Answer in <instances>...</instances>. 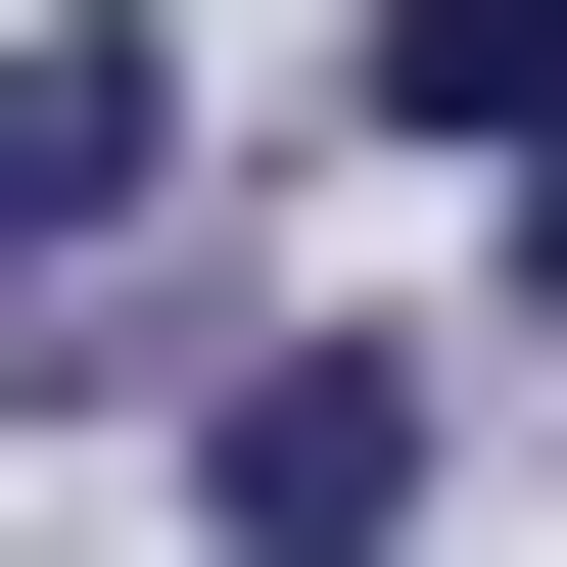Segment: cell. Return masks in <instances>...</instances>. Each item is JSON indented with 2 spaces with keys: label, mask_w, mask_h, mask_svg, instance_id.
Segmentation results:
<instances>
[{
  "label": "cell",
  "mask_w": 567,
  "mask_h": 567,
  "mask_svg": "<svg viewBox=\"0 0 567 567\" xmlns=\"http://www.w3.org/2000/svg\"><path fill=\"white\" fill-rule=\"evenodd\" d=\"M142 189H189V48H95V0H48V48H0V284L142 237Z\"/></svg>",
  "instance_id": "cell-2"
},
{
  "label": "cell",
  "mask_w": 567,
  "mask_h": 567,
  "mask_svg": "<svg viewBox=\"0 0 567 567\" xmlns=\"http://www.w3.org/2000/svg\"><path fill=\"white\" fill-rule=\"evenodd\" d=\"M189 520H284V567H331V520H425V379H379V331H284V379H189Z\"/></svg>",
  "instance_id": "cell-1"
},
{
  "label": "cell",
  "mask_w": 567,
  "mask_h": 567,
  "mask_svg": "<svg viewBox=\"0 0 567 567\" xmlns=\"http://www.w3.org/2000/svg\"><path fill=\"white\" fill-rule=\"evenodd\" d=\"M379 95L425 142H567V0H379Z\"/></svg>",
  "instance_id": "cell-3"
}]
</instances>
